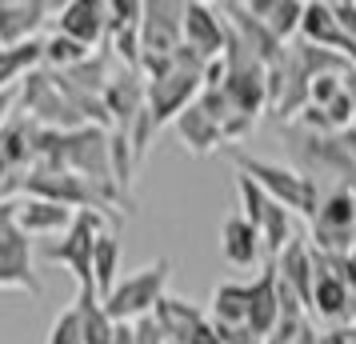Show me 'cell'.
Returning <instances> with one entry per match:
<instances>
[{
  "label": "cell",
  "instance_id": "6da1fadb",
  "mask_svg": "<svg viewBox=\"0 0 356 344\" xmlns=\"http://www.w3.org/2000/svg\"><path fill=\"white\" fill-rule=\"evenodd\" d=\"M225 156L232 161V168H236L241 177H248L252 184H260V188H264L276 204H284L289 213L305 216V220H312V216H316L324 188L312 181V177H305L300 168H289V164H276V161H264V156H252V152H244L241 145L225 148Z\"/></svg>",
  "mask_w": 356,
  "mask_h": 344
},
{
  "label": "cell",
  "instance_id": "7a4b0ae2",
  "mask_svg": "<svg viewBox=\"0 0 356 344\" xmlns=\"http://www.w3.org/2000/svg\"><path fill=\"white\" fill-rule=\"evenodd\" d=\"M168 277H172V261L168 256H156L152 264L136 268V272H124L116 280V288L104 296V309L116 325H136L152 312L161 309V300L168 296Z\"/></svg>",
  "mask_w": 356,
  "mask_h": 344
},
{
  "label": "cell",
  "instance_id": "3957f363",
  "mask_svg": "<svg viewBox=\"0 0 356 344\" xmlns=\"http://www.w3.org/2000/svg\"><path fill=\"white\" fill-rule=\"evenodd\" d=\"M104 232V213H76L72 229L44 245V261L65 264L76 277V293H97V272H92V256H97V240Z\"/></svg>",
  "mask_w": 356,
  "mask_h": 344
},
{
  "label": "cell",
  "instance_id": "277c9868",
  "mask_svg": "<svg viewBox=\"0 0 356 344\" xmlns=\"http://www.w3.org/2000/svg\"><path fill=\"white\" fill-rule=\"evenodd\" d=\"M308 245L316 252H353L356 248V188H324L321 208L308 220Z\"/></svg>",
  "mask_w": 356,
  "mask_h": 344
},
{
  "label": "cell",
  "instance_id": "5b68a950",
  "mask_svg": "<svg viewBox=\"0 0 356 344\" xmlns=\"http://www.w3.org/2000/svg\"><path fill=\"white\" fill-rule=\"evenodd\" d=\"M40 296L44 284L33 268V236L17 229V204H0V293Z\"/></svg>",
  "mask_w": 356,
  "mask_h": 344
},
{
  "label": "cell",
  "instance_id": "8992f818",
  "mask_svg": "<svg viewBox=\"0 0 356 344\" xmlns=\"http://www.w3.org/2000/svg\"><path fill=\"white\" fill-rule=\"evenodd\" d=\"M20 108L24 116L40 124V129H56V132H76V129H88L81 120V113L72 108L65 100V92L56 88V76H52L49 68H36L24 76L20 84Z\"/></svg>",
  "mask_w": 356,
  "mask_h": 344
},
{
  "label": "cell",
  "instance_id": "52a82bcc",
  "mask_svg": "<svg viewBox=\"0 0 356 344\" xmlns=\"http://www.w3.org/2000/svg\"><path fill=\"white\" fill-rule=\"evenodd\" d=\"M24 197H40L52 204H65L72 213H104L108 200L76 172H52V168H33L24 181Z\"/></svg>",
  "mask_w": 356,
  "mask_h": 344
},
{
  "label": "cell",
  "instance_id": "ba28073f",
  "mask_svg": "<svg viewBox=\"0 0 356 344\" xmlns=\"http://www.w3.org/2000/svg\"><path fill=\"white\" fill-rule=\"evenodd\" d=\"M140 44H145V56H172L177 49H184V4L180 0H152V4H145Z\"/></svg>",
  "mask_w": 356,
  "mask_h": 344
},
{
  "label": "cell",
  "instance_id": "9c48e42d",
  "mask_svg": "<svg viewBox=\"0 0 356 344\" xmlns=\"http://www.w3.org/2000/svg\"><path fill=\"white\" fill-rule=\"evenodd\" d=\"M228 40H232V28L220 8L200 4V0L184 4V44L193 52H200L204 60H216L228 52Z\"/></svg>",
  "mask_w": 356,
  "mask_h": 344
},
{
  "label": "cell",
  "instance_id": "30bf717a",
  "mask_svg": "<svg viewBox=\"0 0 356 344\" xmlns=\"http://www.w3.org/2000/svg\"><path fill=\"white\" fill-rule=\"evenodd\" d=\"M300 40H305V44H316V49L340 52V56L353 60V68H356V40L344 33V24H340V17H337V4H324V0L305 4Z\"/></svg>",
  "mask_w": 356,
  "mask_h": 344
},
{
  "label": "cell",
  "instance_id": "8fae6325",
  "mask_svg": "<svg viewBox=\"0 0 356 344\" xmlns=\"http://www.w3.org/2000/svg\"><path fill=\"white\" fill-rule=\"evenodd\" d=\"M104 104H108V116H113L116 132H129L136 124V116L148 108V81L140 68H116L113 84L104 88Z\"/></svg>",
  "mask_w": 356,
  "mask_h": 344
},
{
  "label": "cell",
  "instance_id": "7c38bea8",
  "mask_svg": "<svg viewBox=\"0 0 356 344\" xmlns=\"http://www.w3.org/2000/svg\"><path fill=\"white\" fill-rule=\"evenodd\" d=\"M220 13H225L232 36H236L252 56H260L264 65H276V60L284 56L289 44H284V40H280V36H276L260 17H252V13H248V4H232V0H225V4H220Z\"/></svg>",
  "mask_w": 356,
  "mask_h": 344
},
{
  "label": "cell",
  "instance_id": "4fadbf2b",
  "mask_svg": "<svg viewBox=\"0 0 356 344\" xmlns=\"http://www.w3.org/2000/svg\"><path fill=\"white\" fill-rule=\"evenodd\" d=\"M56 33L81 40L84 49H97L108 40V4L100 0H68L56 8Z\"/></svg>",
  "mask_w": 356,
  "mask_h": 344
},
{
  "label": "cell",
  "instance_id": "5bb4252c",
  "mask_svg": "<svg viewBox=\"0 0 356 344\" xmlns=\"http://www.w3.org/2000/svg\"><path fill=\"white\" fill-rule=\"evenodd\" d=\"M52 4L44 0H0V44L4 49H17L29 40H40V28L49 20Z\"/></svg>",
  "mask_w": 356,
  "mask_h": 344
},
{
  "label": "cell",
  "instance_id": "9a60e30c",
  "mask_svg": "<svg viewBox=\"0 0 356 344\" xmlns=\"http://www.w3.org/2000/svg\"><path fill=\"white\" fill-rule=\"evenodd\" d=\"M276 325H280V272H276V261H268L260 277L248 284V328L268 341Z\"/></svg>",
  "mask_w": 356,
  "mask_h": 344
},
{
  "label": "cell",
  "instance_id": "2e32d148",
  "mask_svg": "<svg viewBox=\"0 0 356 344\" xmlns=\"http://www.w3.org/2000/svg\"><path fill=\"white\" fill-rule=\"evenodd\" d=\"M76 213L65 208V204H52V200H40V197H20L17 200V229L24 236H65L72 229Z\"/></svg>",
  "mask_w": 356,
  "mask_h": 344
},
{
  "label": "cell",
  "instance_id": "e0dca14e",
  "mask_svg": "<svg viewBox=\"0 0 356 344\" xmlns=\"http://www.w3.org/2000/svg\"><path fill=\"white\" fill-rule=\"evenodd\" d=\"M276 272H280V284L292 288L312 312V284H316V256H312V245L308 236H296L280 256H276Z\"/></svg>",
  "mask_w": 356,
  "mask_h": 344
},
{
  "label": "cell",
  "instance_id": "ac0fdd59",
  "mask_svg": "<svg viewBox=\"0 0 356 344\" xmlns=\"http://www.w3.org/2000/svg\"><path fill=\"white\" fill-rule=\"evenodd\" d=\"M172 129H177V140L184 145L188 156H212V152H225V132H220V124H216L200 104H193L188 113H180Z\"/></svg>",
  "mask_w": 356,
  "mask_h": 344
},
{
  "label": "cell",
  "instance_id": "d6986e66",
  "mask_svg": "<svg viewBox=\"0 0 356 344\" xmlns=\"http://www.w3.org/2000/svg\"><path fill=\"white\" fill-rule=\"evenodd\" d=\"M220 256L232 268H252V264H260V256H268V252H264V240H260L257 224H248L241 213L228 216L225 224H220Z\"/></svg>",
  "mask_w": 356,
  "mask_h": 344
},
{
  "label": "cell",
  "instance_id": "ffe728a7",
  "mask_svg": "<svg viewBox=\"0 0 356 344\" xmlns=\"http://www.w3.org/2000/svg\"><path fill=\"white\" fill-rule=\"evenodd\" d=\"M353 288L337 277H324L316 272V284H312V316L324 320L328 328H340L344 316H348V304H353Z\"/></svg>",
  "mask_w": 356,
  "mask_h": 344
},
{
  "label": "cell",
  "instance_id": "44dd1931",
  "mask_svg": "<svg viewBox=\"0 0 356 344\" xmlns=\"http://www.w3.org/2000/svg\"><path fill=\"white\" fill-rule=\"evenodd\" d=\"M209 320L216 328H248V284L244 280L216 284L209 304Z\"/></svg>",
  "mask_w": 356,
  "mask_h": 344
},
{
  "label": "cell",
  "instance_id": "7402d4cb",
  "mask_svg": "<svg viewBox=\"0 0 356 344\" xmlns=\"http://www.w3.org/2000/svg\"><path fill=\"white\" fill-rule=\"evenodd\" d=\"M44 68V40H29V44H17V49H4L0 44V92L24 84L29 72Z\"/></svg>",
  "mask_w": 356,
  "mask_h": 344
},
{
  "label": "cell",
  "instance_id": "603a6c76",
  "mask_svg": "<svg viewBox=\"0 0 356 344\" xmlns=\"http://www.w3.org/2000/svg\"><path fill=\"white\" fill-rule=\"evenodd\" d=\"M156 320H161V328L172 336L177 344H184L188 336H196L200 328L209 325V316L196 309V304H188V300H177V296H164L161 300V309L152 312Z\"/></svg>",
  "mask_w": 356,
  "mask_h": 344
},
{
  "label": "cell",
  "instance_id": "cb8c5ba5",
  "mask_svg": "<svg viewBox=\"0 0 356 344\" xmlns=\"http://www.w3.org/2000/svg\"><path fill=\"white\" fill-rule=\"evenodd\" d=\"M76 316H81V332L84 344H113L116 341V320L108 316L100 293H76Z\"/></svg>",
  "mask_w": 356,
  "mask_h": 344
},
{
  "label": "cell",
  "instance_id": "d4e9b609",
  "mask_svg": "<svg viewBox=\"0 0 356 344\" xmlns=\"http://www.w3.org/2000/svg\"><path fill=\"white\" fill-rule=\"evenodd\" d=\"M248 13L260 17L268 28H273L284 44H289L292 36L300 33V20H305V4H296V0H252L248 4Z\"/></svg>",
  "mask_w": 356,
  "mask_h": 344
},
{
  "label": "cell",
  "instance_id": "484cf974",
  "mask_svg": "<svg viewBox=\"0 0 356 344\" xmlns=\"http://www.w3.org/2000/svg\"><path fill=\"white\" fill-rule=\"evenodd\" d=\"M120 256H124V248H120V236H116L113 229H104L100 232V240H97V256H92V272H97V293L100 300L116 288V272H120Z\"/></svg>",
  "mask_w": 356,
  "mask_h": 344
},
{
  "label": "cell",
  "instance_id": "4316f807",
  "mask_svg": "<svg viewBox=\"0 0 356 344\" xmlns=\"http://www.w3.org/2000/svg\"><path fill=\"white\" fill-rule=\"evenodd\" d=\"M92 52L97 49H84L81 40H72V36L52 33L49 40H44V68H49V72H72V68L84 65Z\"/></svg>",
  "mask_w": 356,
  "mask_h": 344
},
{
  "label": "cell",
  "instance_id": "83f0119b",
  "mask_svg": "<svg viewBox=\"0 0 356 344\" xmlns=\"http://www.w3.org/2000/svg\"><path fill=\"white\" fill-rule=\"evenodd\" d=\"M236 197H241V216L248 224H257V232H260V220L273 208V197H268L260 184H252L248 177H241V172H236Z\"/></svg>",
  "mask_w": 356,
  "mask_h": 344
},
{
  "label": "cell",
  "instance_id": "f1b7e54d",
  "mask_svg": "<svg viewBox=\"0 0 356 344\" xmlns=\"http://www.w3.org/2000/svg\"><path fill=\"white\" fill-rule=\"evenodd\" d=\"M49 344H84V332H81V316L76 309H65L49 328Z\"/></svg>",
  "mask_w": 356,
  "mask_h": 344
},
{
  "label": "cell",
  "instance_id": "f546056e",
  "mask_svg": "<svg viewBox=\"0 0 356 344\" xmlns=\"http://www.w3.org/2000/svg\"><path fill=\"white\" fill-rule=\"evenodd\" d=\"M344 76H348V72H344ZM344 76H337V72H332V76H316L312 88H308V104H312V108H328V104L344 92Z\"/></svg>",
  "mask_w": 356,
  "mask_h": 344
},
{
  "label": "cell",
  "instance_id": "4dcf8cb0",
  "mask_svg": "<svg viewBox=\"0 0 356 344\" xmlns=\"http://www.w3.org/2000/svg\"><path fill=\"white\" fill-rule=\"evenodd\" d=\"M216 332H220V344H268L252 328H216Z\"/></svg>",
  "mask_w": 356,
  "mask_h": 344
},
{
  "label": "cell",
  "instance_id": "1f68e13d",
  "mask_svg": "<svg viewBox=\"0 0 356 344\" xmlns=\"http://www.w3.org/2000/svg\"><path fill=\"white\" fill-rule=\"evenodd\" d=\"M337 17L344 24V33L356 40V0H337Z\"/></svg>",
  "mask_w": 356,
  "mask_h": 344
},
{
  "label": "cell",
  "instance_id": "d6a6232c",
  "mask_svg": "<svg viewBox=\"0 0 356 344\" xmlns=\"http://www.w3.org/2000/svg\"><path fill=\"white\" fill-rule=\"evenodd\" d=\"M17 100H20V92L17 88H8V92H0V129L17 116Z\"/></svg>",
  "mask_w": 356,
  "mask_h": 344
},
{
  "label": "cell",
  "instance_id": "836d02e7",
  "mask_svg": "<svg viewBox=\"0 0 356 344\" xmlns=\"http://www.w3.org/2000/svg\"><path fill=\"white\" fill-rule=\"evenodd\" d=\"M113 344H136V325H116V341Z\"/></svg>",
  "mask_w": 356,
  "mask_h": 344
},
{
  "label": "cell",
  "instance_id": "e575fe53",
  "mask_svg": "<svg viewBox=\"0 0 356 344\" xmlns=\"http://www.w3.org/2000/svg\"><path fill=\"white\" fill-rule=\"evenodd\" d=\"M321 344H348V332L344 328H328V332H321Z\"/></svg>",
  "mask_w": 356,
  "mask_h": 344
},
{
  "label": "cell",
  "instance_id": "d590c367",
  "mask_svg": "<svg viewBox=\"0 0 356 344\" xmlns=\"http://www.w3.org/2000/svg\"><path fill=\"white\" fill-rule=\"evenodd\" d=\"M340 328H348V332H356V296H353V304H348V316H344V325Z\"/></svg>",
  "mask_w": 356,
  "mask_h": 344
}]
</instances>
